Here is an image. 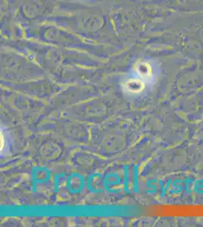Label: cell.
<instances>
[{
	"label": "cell",
	"instance_id": "cell-1",
	"mask_svg": "<svg viewBox=\"0 0 203 227\" xmlns=\"http://www.w3.org/2000/svg\"><path fill=\"white\" fill-rule=\"evenodd\" d=\"M123 90L129 95H137L142 93L146 88L149 87L145 83L142 82L133 75H128L125 79L123 80L121 83Z\"/></svg>",
	"mask_w": 203,
	"mask_h": 227
},
{
	"label": "cell",
	"instance_id": "cell-2",
	"mask_svg": "<svg viewBox=\"0 0 203 227\" xmlns=\"http://www.w3.org/2000/svg\"><path fill=\"white\" fill-rule=\"evenodd\" d=\"M4 136L3 134H1V150L2 149L3 147H4Z\"/></svg>",
	"mask_w": 203,
	"mask_h": 227
}]
</instances>
